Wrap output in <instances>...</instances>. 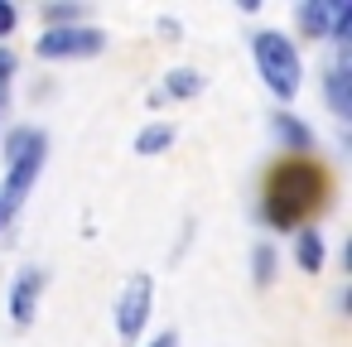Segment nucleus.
<instances>
[{
  "instance_id": "obj_14",
  "label": "nucleus",
  "mask_w": 352,
  "mask_h": 347,
  "mask_svg": "<svg viewBox=\"0 0 352 347\" xmlns=\"http://www.w3.org/2000/svg\"><path fill=\"white\" fill-rule=\"evenodd\" d=\"M352 34V5H333V20H328V39L333 44H347Z\"/></svg>"
},
{
  "instance_id": "obj_18",
  "label": "nucleus",
  "mask_w": 352,
  "mask_h": 347,
  "mask_svg": "<svg viewBox=\"0 0 352 347\" xmlns=\"http://www.w3.org/2000/svg\"><path fill=\"white\" fill-rule=\"evenodd\" d=\"M0 102H6V87H0Z\"/></svg>"
},
{
  "instance_id": "obj_1",
  "label": "nucleus",
  "mask_w": 352,
  "mask_h": 347,
  "mask_svg": "<svg viewBox=\"0 0 352 347\" xmlns=\"http://www.w3.org/2000/svg\"><path fill=\"white\" fill-rule=\"evenodd\" d=\"M318 198H323V179H318V169L304 164V159H294V164L275 169V179H270V188H265V222H275V227H294L304 212L318 208Z\"/></svg>"
},
{
  "instance_id": "obj_5",
  "label": "nucleus",
  "mask_w": 352,
  "mask_h": 347,
  "mask_svg": "<svg viewBox=\"0 0 352 347\" xmlns=\"http://www.w3.org/2000/svg\"><path fill=\"white\" fill-rule=\"evenodd\" d=\"M34 49L39 58H92L107 49V34L97 25H63V30H44Z\"/></svg>"
},
{
  "instance_id": "obj_10",
  "label": "nucleus",
  "mask_w": 352,
  "mask_h": 347,
  "mask_svg": "<svg viewBox=\"0 0 352 347\" xmlns=\"http://www.w3.org/2000/svg\"><path fill=\"white\" fill-rule=\"evenodd\" d=\"M169 145H174V126H164V121H150L135 135V155H164Z\"/></svg>"
},
{
  "instance_id": "obj_9",
  "label": "nucleus",
  "mask_w": 352,
  "mask_h": 347,
  "mask_svg": "<svg viewBox=\"0 0 352 347\" xmlns=\"http://www.w3.org/2000/svg\"><path fill=\"white\" fill-rule=\"evenodd\" d=\"M323 236L314 232V227H304L299 236H294V260H299V270H309V275H318L323 270Z\"/></svg>"
},
{
  "instance_id": "obj_11",
  "label": "nucleus",
  "mask_w": 352,
  "mask_h": 347,
  "mask_svg": "<svg viewBox=\"0 0 352 347\" xmlns=\"http://www.w3.org/2000/svg\"><path fill=\"white\" fill-rule=\"evenodd\" d=\"M164 92H169V97H198V92H203V78H198L193 68H174V73L164 78Z\"/></svg>"
},
{
  "instance_id": "obj_15",
  "label": "nucleus",
  "mask_w": 352,
  "mask_h": 347,
  "mask_svg": "<svg viewBox=\"0 0 352 347\" xmlns=\"http://www.w3.org/2000/svg\"><path fill=\"white\" fill-rule=\"evenodd\" d=\"M15 20H20V10L10 5V0H0V39H6V34L15 30Z\"/></svg>"
},
{
  "instance_id": "obj_16",
  "label": "nucleus",
  "mask_w": 352,
  "mask_h": 347,
  "mask_svg": "<svg viewBox=\"0 0 352 347\" xmlns=\"http://www.w3.org/2000/svg\"><path fill=\"white\" fill-rule=\"evenodd\" d=\"M10 73H15V54H10V49H0V87H6Z\"/></svg>"
},
{
  "instance_id": "obj_12",
  "label": "nucleus",
  "mask_w": 352,
  "mask_h": 347,
  "mask_svg": "<svg viewBox=\"0 0 352 347\" xmlns=\"http://www.w3.org/2000/svg\"><path fill=\"white\" fill-rule=\"evenodd\" d=\"M251 280H256L261 289L275 280V246H270V241H261V246L251 251Z\"/></svg>"
},
{
  "instance_id": "obj_4",
  "label": "nucleus",
  "mask_w": 352,
  "mask_h": 347,
  "mask_svg": "<svg viewBox=\"0 0 352 347\" xmlns=\"http://www.w3.org/2000/svg\"><path fill=\"white\" fill-rule=\"evenodd\" d=\"M150 309H155V275L150 270H135L126 280L121 299H116V333L126 342H135L145 333V323H150Z\"/></svg>"
},
{
  "instance_id": "obj_8",
  "label": "nucleus",
  "mask_w": 352,
  "mask_h": 347,
  "mask_svg": "<svg viewBox=\"0 0 352 347\" xmlns=\"http://www.w3.org/2000/svg\"><path fill=\"white\" fill-rule=\"evenodd\" d=\"M275 140H280L289 155H304V150H314V131H309L299 116H289V111H280V116H275Z\"/></svg>"
},
{
  "instance_id": "obj_2",
  "label": "nucleus",
  "mask_w": 352,
  "mask_h": 347,
  "mask_svg": "<svg viewBox=\"0 0 352 347\" xmlns=\"http://www.w3.org/2000/svg\"><path fill=\"white\" fill-rule=\"evenodd\" d=\"M251 54H256V68H261L265 87H270L280 102L299 97V87H304V63H299L294 39H285L280 30H261V34H251Z\"/></svg>"
},
{
  "instance_id": "obj_19",
  "label": "nucleus",
  "mask_w": 352,
  "mask_h": 347,
  "mask_svg": "<svg viewBox=\"0 0 352 347\" xmlns=\"http://www.w3.org/2000/svg\"><path fill=\"white\" fill-rule=\"evenodd\" d=\"M0 222H6V208H0Z\"/></svg>"
},
{
  "instance_id": "obj_7",
  "label": "nucleus",
  "mask_w": 352,
  "mask_h": 347,
  "mask_svg": "<svg viewBox=\"0 0 352 347\" xmlns=\"http://www.w3.org/2000/svg\"><path fill=\"white\" fill-rule=\"evenodd\" d=\"M323 92H328V107H333V116H338V121H347V116H352V63H347V54H338V58L328 63Z\"/></svg>"
},
{
  "instance_id": "obj_3",
  "label": "nucleus",
  "mask_w": 352,
  "mask_h": 347,
  "mask_svg": "<svg viewBox=\"0 0 352 347\" xmlns=\"http://www.w3.org/2000/svg\"><path fill=\"white\" fill-rule=\"evenodd\" d=\"M6 159H10V169H6V193H0V208H6V217H10V212L30 198L34 179L44 174V159H49L44 131H15L10 145H6Z\"/></svg>"
},
{
  "instance_id": "obj_13",
  "label": "nucleus",
  "mask_w": 352,
  "mask_h": 347,
  "mask_svg": "<svg viewBox=\"0 0 352 347\" xmlns=\"http://www.w3.org/2000/svg\"><path fill=\"white\" fill-rule=\"evenodd\" d=\"M328 20H333V5H299V25L314 39H328Z\"/></svg>"
},
{
  "instance_id": "obj_6",
  "label": "nucleus",
  "mask_w": 352,
  "mask_h": 347,
  "mask_svg": "<svg viewBox=\"0 0 352 347\" xmlns=\"http://www.w3.org/2000/svg\"><path fill=\"white\" fill-rule=\"evenodd\" d=\"M44 284H49V270H39V265H25V270L15 275V284H10V318H15L20 328L34 323L39 299H44Z\"/></svg>"
},
{
  "instance_id": "obj_17",
  "label": "nucleus",
  "mask_w": 352,
  "mask_h": 347,
  "mask_svg": "<svg viewBox=\"0 0 352 347\" xmlns=\"http://www.w3.org/2000/svg\"><path fill=\"white\" fill-rule=\"evenodd\" d=\"M150 347H179V333H160V337H155Z\"/></svg>"
}]
</instances>
